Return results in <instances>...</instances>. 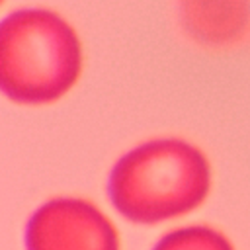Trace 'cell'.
<instances>
[{
  "instance_id": "3957f363",
  "label": "cell",
  "mask_w": 250,
  "mask_h": 250,
  "mask_svg": "<svg viewBox=\"0 0 250 250\" xmlns=\"http://www.w3.org/2000/svg\"><path fill=\"white\" fill-rule=\"evenodd\" d=\"M25 250H119V236L94 203L57 197L27 221Z\"/></svg>"
},
{
  "instance_id": "277c9868",
  "label": "cell",
  "mask_w": 250,
  "mask_h": 250,
  "mask_svg": "<svg viewBox=\"0 0 250 250\" xmlns=\"http://www.w3.org/2000/svg\"><path fill=\"white\" fill-rule=\"evenodd\" d=\"M184 35L205 49H230L250 33V0H174Z\"/></svg>"
},
{
  "instance_id": "5b68a950",
  "label": "cell",
  "mask_w": 250,
  "mask_h": 250,
  "mask_svg": "<svg viewBox=\"0 0 250 250\" xmlns=\"http://www.w3.org/2000/svg\"><path fill=\"white\" fill-rule=\"evenodd\" d=\"M152 250H232V244L211 227H186L164 234Z\"/></svg>"
},
{
  "instance_id": "7a4b0ae2",
  "label": "cell",
  "mask_w": 250,
  "mask_h": 250,
  "mask_svg": "<svg viewBox=\"0 0 250 250\" xmlns=\"http://www.w3.org/2000/svg\"><path fill=\"white\" fill-rule=\"evenodd\" d=\"M211 189L205 154L182 139H152L125 152L113 166L107 193L125 219L154 225L199 207Z\"/></svg>"
},
{
  "instance_id": "8992f818",
  "label": "cell",
  "mask_w": 250,
  "mask_h": 250,
  "mask_svg": "<svg viewBox=\"0 0 250 250\" xmlns=\"http://www.w3.org/2000/svg\"><path fill=\"white\" fill-rule=\"evenodd\" d=\"M2 2H4V0H0V6H2Z\"/></svg>"
},
{
  "instance_id": "6da1fadb",
  "label": "cell",
  "mask_w": 250,
  "mask_h": 250,
  "mask_svg": "<svg viewBox=\"0 0 250 250\" xmlns=\"http://www.w3.org/2000/svg\"><path fill=\"white\" fill-rule=\"evenodd\" d=\"M84 66L72 23L45 6H21L0 20V94L23 105L61 100Z\"/></svg>"
}]
</instances>
